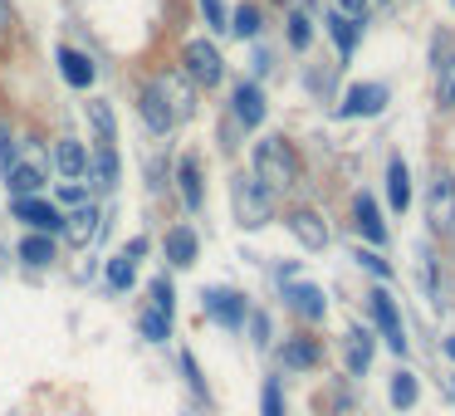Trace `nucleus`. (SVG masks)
Returning a JSON list of instances; mask_svg holds the SVG:
<instances>
[{"mask_svg":"<svg viewBox=\"0 0 455 416\" xmlns=\"http://www.w3.org/2000/svg\"><path fill=\"white\" fill-rule=\"evenodd\" d=\"M255 181L265 191H289L299 187V157L284 138H259L255 142Z\"/></svg>","mask_w":455,"mask_h":416,"instance_id":"f257e3e1","label":"nucleus"},{"mask_svg":"<svg viewBox=\"0 0 455 416\" xmlns=\"http://www.w3.org/2000/svg\"><path fill=\"white\" fill-rule=\"evenodd\" d=\"M230 206H235V220L245 230H259V226H269V220H275V191H265L255 177H245V172H240V177L230 181Z\"/></svg>","mask_w":455,"mask_h":416,"instance_id":"f03ea898","label":"nucleus"},{"mask_svg":"<svg viewBox=\"0 0 455 416\" xmlns=\"http://www.w3.org/2000/svg\"><path fill=\"white\" fill-rule=\"evenodd\" d=\"M181 64H187V79L201 84V89H216V84L226 79V60H220V50L211 40H191L187 50H181Z\"/></svg>","mask_w":455,"mask_h":416,"instance_id":"7ed1b4c3","label":"nucleus"},{"mask_svg":"<svg viewBox=\"0 0 455 416\" xmlns=\"http://www.w3.org/2000/svg\"><path fill=\"white\" fill-rule=\"evenodd\" d=\"M426 216H431V230H441V236H455V177H451L445 167L435 172V181H431Z\"/></svg>","mask_w":455,"mask_h":416,"instance_id":"20e7f679","label":"nucleus"},{"mask_svg":"<svg viewBox=\"0 0 455 416\" xmlns=\"http://www.w3.org/2000/svg\"><path fill=\"white\" fill-rule=\"evenodd\" d=\"M367 308H372L387 348H392V353H406V328H402V314H396V299L387 294V289H372V294H367Z\"/></svg>","mask_w":455,"mask_h":416,"instance_id":"39448f33","label":"nucleus"},{"mask_svg":"<svg viewBox=\"0 0 455 416\" xmlns=\"http://www.w3.org/2000/svg\"><path fill=\"white\" fill-rule=\"evenodd\" d=\"M387 108V89L382 84H353L338 103V118H377Z\"/></svg>","mask_w":455,"mask_h":416,"instance_id":"423d86ee","label":"nucleus"},{"mask_svg":"<svg viewBox=\"0 0 455 416\" xmlns=\"http://www.w3.org/2000/svg\"><path fill=\"white\" fill-rule=\"evenodd\" d=\"M15 220H25L30 230H40V236H54V230H64V216H60V206H50V201H40V196H15Z\"/></svg>","mask_w":455,"mask_h":416,"instance_id":"0eeeda50","label":"nucleus"},{"mask_svg":"<svg viewBox=\"0 0 455 416\" xmlns=\"http://www.w3.org/2000/svg\"><path fill=\"white\" fill-rule=\"evenodd\" d=\"M201 308H206L211 318H216V324H226V328H240L245 324V299L235 294V289H206V294H201Z\"/></svg>","mask_w":455,"mask_h":416,"instance_id":"6e6552de","label":"nucleus"},{"mask_svg":"<svg viewBox=\"0 0 455 416\" xmlns=\"http://www.w3.org/2000/svg\"><path fill=\"white\" fill-rule=\"evenodd\" d=\"M138 113H142V123H148V132H157V138L177 128V118H172V108H167V99H162L157 84H142V93H138Z\"/></svg>","mask_w":455,"mask_h":416,"instance_id":"1a4fd4ad","label":"nucleus"},{"mask_svg":"<svg viewBox=\"0 0 455 416\" xmlns=\"http://www.w3.org/2000/svg\"><path fill=\"white\" fill-rule=\"evenodd\" d=\"M162 89V99H167V108H172V118H191V113H196V93H191V84L181 79V74H157V79H152Z\"/></svg>","mask_w":455,"mask_h":416,"instance_id":"9d476101","label":"nucleus"},{"mask_svg":"<svg viewBox=\"0 0 455 416\" xmlns=\"http://www.w3.org/2000/svg\"><path fill=\"white\" fill-rule=\"evenodd\" d=\"M284 226L294 230V240L304 250H323L328 245V226H323V216H318V211H289Z\"/></svg>","mask_w":455,"mask_h":416,"instance_id":"9b49d317","label":"nucleus"},{"mask_svg":"<svg viewBox=\"0 0 455 416\" xmlns=\"http://www.w3.org/2000/svg\"><path fill=\"white\" fill-rule=\"evenodd\" d=\"M99 230H103V211L99 206H79L74 216H64V236H69V245H93L99 240Z\"/></svg>","mask_w":455,"mask_h":416,"instance_id":"f8f14e48","label":"nucleus"},{"mask_svg":"<svg viewBox=\"0 0 455 416\" xmlns=\"http://www.w3.org/2000/svg\"><path fill=\"white\" fill-rule=\"evenodd\" d=\"M5 187H11V196H35V191L44 187V162H20L15 157L11 167H5Z\"/></svg>","mask_w":455,"mask_h":416,"instance_id":"ddd939ff","label":"nucleus"},{"mask_svg":"<svg viewBox=\"0 0 455 416\" xmlns=\"http://www.w3.org/2000/svg\"><path fill=\"white\" fill-rule=\"evenodd\" d=\"M284 299H289V308H294L299 318H308V324H318V318L328 314L323 289H314V284H289V289H284Z\"/></svg>","mask_w":455,"mask_h":416,"instance_id":"4468645a","label":"nucleus"},{"mask_svg":"<svg viewBox=\"0 0 455 416\" xmlns=\"http://www.w3.org/2000/svg\"><path fill=\"white\" fill-rule=\"evenodd\" d=\"M235 123L240 128H259L265 123V93H259V84H235Z\"/></svg>","mask_w":455,"mask_h":416,"instance_id":"2eb2a0df","label":"nucleus"},{"mask_svg":"<svg viewBox=\"0 0 455 416\" xmlns=\"http://www.w3.org/2000/svg\"><path fill=\"white\" fill-rule=\"evenodd\" d=\"M353 220H357V230H363L367 245H382L387 240V226H382V216H377V201L367 196V191L353 201Z\"/></svg>","mask_w":455,"mask_h":416,"instance_id":"dca6fc26","label":"nucleus"},{"mask_svg":"<svg viewBox=\"0 0 455 416\" xmlns=\"http://www.w3.org/2000/svg\"><path fill=\"white\" fill-rule=\"evenodd\" d=\"M60 74H64V84H69V89H89L99 69H93L89 54H79V50H60Z\"/></svg>","mask_w":455,"mask_h":416,"instance_id":"f3484780","label":"nucleus"},{"mask_svg":"<svg viewBox=\"0 0 455 416\" xmlns=\"http://www.w3.org/2000/svg\"><path fill=\"white\" fill-rule=\"evenodd\" d=\"M387 201H392L396 211L411 206V172H406V162H402V157L387 162Z\"/></svg>","mask_w":455,"mask_h":416,"instance_id":"a211bd4d","label":"nucleus"},{"mask_svg":"<svg viewBox=\"0 0 455 416\" xmlns=\"http://www.w3.org/2000/svg\"><path fill=\"white\" fill-rule=\"evenodd\" d=\"M54 162H60V172L69 181H79L84 172H89V148H84V142H74V138H64L60 148H54Z\"/></svg>","mask_w":455,"mask_h":416,"instance_id":"6ab92c4d","label":"nucleus"},{"mask_svg":"<svg viewBox=\"0 0 455 416\" xmlns=\"http://www.w3.org/2000/svg\"><path fill=\"white\" fill-rule=\"evenodd\" d=\"M89 167H93V177H99V187H103V191L118 187V148H113V142H99V148H93Z\"/></svg>","mask_w":455,"mask_h":416,"instance_id":"aec40b11","label":"nucleus"},{"mask_svg":"<svg viewBox=\"0 0 455 416\" xmlns=\"http://www.w3.org/2000/svg\"><path fill=\"white\" fill-rule=\"evenodd\" d=\"M177 181H181V201H187V211H201V162L196 157H181L177 162Z\"/></svg>","mask_w":455,"mask_h":416,"instance_id":"412c9836","label":"nucleus"},{"mask_svg":"<svg viewBox=\"0 0 455 416\" xmlns=\"http://www.w3.org/2000/svg\"><path fill=\"white\" fill-rule=\"evenodd\" d=\"M328 35H333V44H338V54H353L357 50V40H363V25L357 20H347V15H338V11H328Z\"/></svg>","mask_w":455,"mask_h":416,"instance_id":"4be33fe9","label":"nucleus"},{"mask_svg":"<svg viewBox=\"0 0 455 416\" xmlns=\"http://www.w3.org/2000/svg\"><path fill=\"white\" fill-rule=\"evenodd\" d=\"M167 260H172V265H191V260H196V230H191V226H172L167 230Z\"/></svg>","mask_w":455,"mask_h":416,"instance_id":"5701e85b","label":"nucleus"},{"mask_svg":"<svg viewBox=\"0 0 455 416\" xmlns=\"http://www.w3.org/2000/svg\"><path fill=\"white\" fill-rule=\"evenodd\" d=\"M20 260H25V265H35V269L50 265V260H54V240L40 236V230H35V236H25L20 240Z\"/></svg>","mask_w":455,"mask_h":416,"instance_id":"b1692460","label":"nucleus"},{"mask_svg":"<svg viewBox=\"0 0 455 416\" xmlns=\"http://www.w3.org/2000/svg\"><path fill=\"white\" fill-rule=\"evenodd\" d=\"M435 103H441V108H455V54L435 64Z\"/></svg>","mask_w":455,"mask_h":416,"instance_id":"393cba45","label":"nucleus"},{"mask_svg":"<svg viewBox=\"0 0 455 416\" xmlns=\"http://www.w3.org/2000/svg\"><path fill=\"white\" fill-rule=\"evenodd\" d=\"M367 363H372V338H367L363 328H353V333H347V367H353V372H367Z\"/></svg>","mask_w":455,"mask_h":416,"instance_id":"a878e982","label":"nucleus"},{"mask_svg":"<svg viewBox=\"0 0 455 416\" xmlns=\"http://www.w3.org/2000/svg\"><path fill=\"white\" fill-rule=\"evenodd\" d=\"M89 123H93V132H99V142H113L118 138V123H113V108L103 99H93L89 103Z\"/></svg>","mask_w":455,"mask_h":416,"instance_id":"bb28decb","label":"nucleus"},{"mask_svg":"<svg viewBox=\"0 0 455 416\" xmlns=\"http://www.w3.org/2000/svg\"><path fill=\"white\" fill-rule=\"evenodd\" d=\"M318 363V348L308 338H289L284 343V367H314Z\"/></svg>","mask_w":455,"mask_h":416,"instance_id":"cd10ccee","label":"nucleus"},{"mask_svg":"<svg viewBox=\"0 0 455 416\" xmlns=\"http://www.w3.org/2000/svg\"><path fill=\"white\" fill-rule=\"evenodd\" d=\"M132 279H138V265H132L128 255H113L108 260V289H118V294H123V289H132Z\"/></svg>","mask_w":455,"mask_h":416,"instance_id":"c85d7f7f","label":"nucleus"},{"mask_svg":"<svg viewBox=\"0 0 455 416\" xmlns=\"http://www.w3.org/2000/svg\"><path fill=\"white\" fill-rule=\"evenodd\" d=\"M138 324H142V338H148V343H167V333H172V318H167V314L148 308V314H142Z\"/></svg>","mask_w":455,"mask_h":416,"instance_id":"c756f323","label":"nucleus"},{"mask_svg":"<svg viewBox=\"0 0 455 416\" xmlns=\"http://www.w3.org/2000/svg\"><path fill=\"white\" fill-rule=\"evenodd\" d=\"M226 30H235L240 40H255V35H259V11H255V5H240V11L230 15Z\"/></svg>","mask_w":455,"mask_h":416,"instance_id":"7c9ffc66","label":"nucleus"},{"mask_svg":"<svg viewBox=\"0 0 455 416\" xmlns=\"http://www.w3.org/2000/svg\"><path fill=\"white\" fill-rule=\"evenodd\" d=\"M416 392H421V387H416L411 372H396V377H392V406H411Z\"/></svg>","mask_w":455,"mask_h":416,"instance_id":"2f4dec72","label":"nucleus"},{"mask_svg":"<svg viewBox=\"0 0 455 416\" xmlns=\"http://www.w3.org/2000/svg\"><path fill=\"white\" fill-rule=\"evenodd\" d=\"M152 308L167 314V318H172V308H177V289H172L167 279H152Z\"/></svg>","mask_w":455,"mask_h":416,"instance_id":"473e14b6","label":"nucleus"},{"mask_svg":"<svg viewBox=\"0 0 455 416\" xmlns=\"http://www.w3.org/2000/svg\"><path fill=\"white\" fill-rule=\"evenodd\" d=\"M308 40H314L308 15H289V44H294V50H308Z\"/></svg>","mask_w":455,"mask_h":416,"instance_id":"72a5a7b5","label":"nucleus"},{"mask_svg":"<svg viewBox=\"0 0 455 416\" xmlns=\"http://www.w3.org/2000/svg\"><path fill=\"white\" fill-rule=\"evenodd\" d=\"M357 265H363V269H372L377 279H392V265H387V260L377 255V250H357Z\"/></svg>","mask_w":455,"mask_h":416,"instance_id":"f704fd0d","label":"nucleus"},{"mask_svg":"<svg viewBox=\"0 0 455 416\" xmlns=\"http://www.w3.org/2000/svg\"><path fill=\"white\" fill-rule=\"evenodd\" d=\"M367 5H372V0H338L333 11L347 15V20H357V25H367Z\"/></svg>","mask_w":455,"mask_h":416,"instance_id":"c9c22d12","label":"nucleus"},{"mask_svg":"<svg viewBox=\"0 0 455 416\" xmlns=\"http://www.w3.org/2000/svg\"><path fill=\"white\" fill-rule=\"evenodd\" d=\"M201 15H206L211 30H226V5L220 0H201Z\"/></svg>","mask_w":455,"mask_h":416,"instance_id":"e433bc0d","label":"nucleus"},{"mask_svg":"<svg viewBox=\"0 0 455 416\" xmlns=\"http://www.w3.org/2000/svg\"><path fill=\"white\" fill-rule=\"evenodd\" d=\"M15 162V138H11V123L0 118V167H11Z\"/></svg>","mask_w":455,"mask_h":416,"instance_id":"4c0bfd02","label":"nucleus"},{"mask_svg":"<svg viewBox=\"0 0 455 416\" xmlns=\"http://www.w3.org/2000/svg\"><path fill=\"white\" fill-rule=\"evenodd\" d=\"M265 416H284V396H279V382H265Z\"/></svg>","mask_w":455,"mask_h":416,"instance_id":"58836bf2","label":"nucleus"},{"mask_svg":"<svg viewBox=\"0 0 455 416\" xmlns=\"http://www.w3.org/2000/svg\"><path fill=\"white\" fill-rule=\"evenodd\" d=\"M181 372L191 377V392H206V382H201V377H196V363H191V353L181 357Z\"/></svg>","mask_w":455,"mask_h":416,"instance_id":"ea45409f","label":"nucleus"},{"mask_svg":"<svg viewBox=\"0 0 455 416\" xmlns=\"http://www.w3.org/2000/svg\"><path fill=\"white\" fill-rule=\"evenodd\" d=\"M60 196L69 201V206H79V201H84V187H79V181H64V191H60Z\"/></svg>","mask_w":455,"mask_h":416,"instance_id":"a19ab883","label":"nucleus"},{"mask_svg":"<svg viewBox=\"0 0 455 416\" xmlns=\"http://www.w3.org/2000/svg\"><path fill=\"white\" fill-rule=\"evenodd\" d=\"M255 343H259V348L269 343V318H265V314H255Z\"/></svg>","mask_w":455,"mask_h":416,"instance_id":"79ce46f5","label":"nucleus"},{"mask_svg":"<svg viewBox=\"0 0 455 416\" xmlns=\"http://www.w3.org/2000/svg\"><path fill=\"white\" fill-rule=\"evenodd\" d=\"M123 255H128V260H132V265H138V260H142V255H148V240H142V236H138V240H132V245H128V250H123Z\"/></svg>","mask_w":455,"mask_h":416,"instance_id":"37998d69","label":"nucleus"},{"mask_svg":"<svg viewBox=\"0 0 455 416\" xmlns=\"http://www.w3.org/2000/svg\"><path fill=\"white\" fill-rule=\"evenodd\" d=\"M11 30V0H0V35Z\"/></svg>","mask_w":455,"mask_h":416,"instance_id":"c03bdc74","label":"nucleus"},{"mask_svg":"<svg viewBox=\"0 0 455 416\" xmlns=\"http://www.w3.org/2000/svg\"><path fill=\"white\" fill-rule=\"evenodd\" d=\"M445 357H451V363H455V338H445Z\"/></svg>","mask_w":455,"mask_h":416,"instance_id":"a18cd8bd","label":"nucleus"}]
</instances>
